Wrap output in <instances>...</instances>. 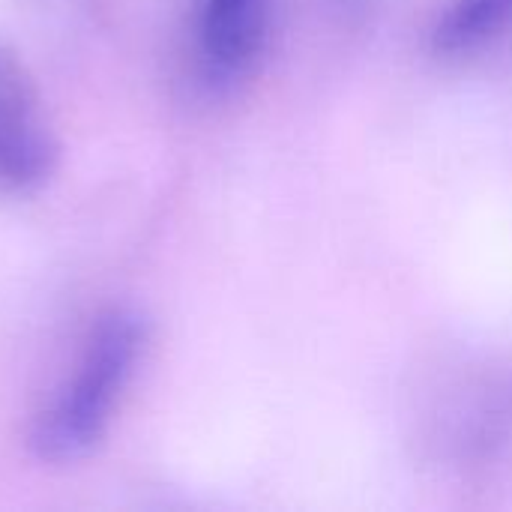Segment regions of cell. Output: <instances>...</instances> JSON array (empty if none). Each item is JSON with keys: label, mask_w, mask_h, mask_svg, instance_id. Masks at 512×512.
Returning <instances> with one entry per match:
<instances>
[{"label": "cell", "mask_w": 512, "mask_h": 512, "mask_svg": "<svg viewBox=\"0 0 512 512\" xmlns=\"http://www.w3.org/2000/svg\"><path fill=\"white\" fill-rule=\"evenodd\" d=\"M512 27V0H450L432 27V48L444 57L474 54Z\"/></svg>", "instance_id": "obj_4"}, {"label": "cell", "mask_w": 512, "mask_h": 512, "mask_svg": "<svg viewBox=\"0 0 512 512\" xmlns=\"http://www.w3.org/2000/svg\"><path fill=\"white\" fill-rule=\"evenodd\" d=\"M144 345L147 327L129 309H111L90 327L72 369L33 420L30 444L42 462L66 465L96 450L120 411Z\"/></svg>", "instance_id": "obj_1"}, {"label": "cell", "mask_w": 512, "mask_h": 512, "mask_svg": "<svg viewBox=\"0 0 512 512\" xmlns=\"http://www.w3.org/2000/svg\"><path fill=\"white\" fill-rule=\"evenodd\" d=\"M57 138L24 60L0 42V195H27L57 168Z\"/></svg>", "instance_id": "obj_2"}, {"label": "cell", "mask_w": 512, "mask_h": 512, "mask_svg": "<svg viewBox=\"0 0 512 512\" xmlns=\"http://www.w3.org/2000/svg\"><path fill=\"white\" fill-rule=\"evenodd\" d=\"M270 0H195L192 54L210 87L237 84L267 39Z\"/></svg>", "instance_id": "obj_3"}]
</instances>
